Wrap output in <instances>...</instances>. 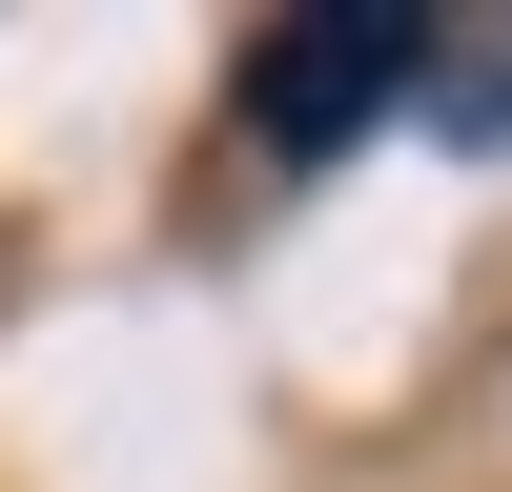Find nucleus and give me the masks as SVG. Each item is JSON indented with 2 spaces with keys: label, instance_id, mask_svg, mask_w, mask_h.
<instances>
[{
  "label": "nucleus",
  "instance_id": "nucleus-2",
  "mask_svg": "<svg viewBox=\"0 0 512 492\" xmlns=\"http://www.w3.org/2000/svg\"><path fill=\"white\" fill-rule=\"evenodd\" d=\"M410 103L451 123V144H512V21H431V82Z\"/></svg>",
  "mask_w": 512,
  "mask_h": 492
},
{
  "label": "nucleus",
  "instance_id": "nucleus-1",
  "mask_svg": "<svg viewBox=\"0 0 512 492\" xmlns=\"http://www.w3.org/2000/svg\"><path fill=\"white\" fill-rule=\"evenodd\" d=\"M410 82H431V21H410V0H308V21L246 41V144L267 164H349Z\"/></svg>",
  "mask_w": 512,
  "mask_h": 492
}]
</instances>
